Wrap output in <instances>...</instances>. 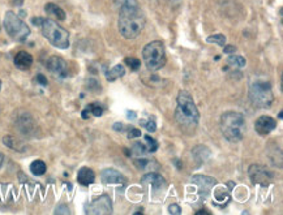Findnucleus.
<instances>
[{
  "label": "nucleus",
  "instance_id": "nucleus-4",
  "mask_svg": "<svg viewBox=\"0 0 283 215\" xmlns=\"http://www.w3.org/2000/svg\"><path fill=\"white\" fill-rule=\"evenodd\" d=\"M40 28L44 38L54 47L61 48V50L69 47V33L64 28H61L58 22H55L51 19H42Z\"/></svg>",
  "mask_w": 283,
  "mask_h": 215
},
{
  "label": "nucleus",
  "instance_id": "nucleus-38",
  "mask_svg": "<svg viewBox=\"0 0 283 215\" xmlns=\"http://www.w3.org/2000/svg\"><path fill=\"white\" fill-rule=\"evenodd\" d=\"M0 89H1V80H0Z\"/></svg>",
  "mask_w": 283,
  "mask_h": 215
},
{
  "label": "nucleus",
  "instance_id": "nucleus-37",
  "mask_svg": "<svg viewBox=\"0 0 283 215\" xmlns=\"http://www.w3.org/2000/svg\"><path fill=\"white\" fill-rule=\"evenodd\" d=\"M3 162H4V156H3V154L0 153V167L3 166Z\"/></svg>",
  "mask_w": 283,
  "mask_h": 215
},
{
  "label": "nucleus",
  "instance_id": "nucleus-10",
  "mask_svg": "<svg viewBox=\"0 0 283 215\" xmlns=\"http://www.w3.org/2000/svg\"><path fill=\"white\" fill-rule=\"evenodd\" d=\"M112 213V203L111 199L107 195H102L100 198L94 199L86 209V214H96V215H106Z\"/></svg>",
  "mask_w": 283,
  "mask_h": 215
},
{
  "label": "nucleus",
  "instance_id": "nucleus-13",
  "mask_svg": "<svg viewBox=\"0 0 283 215\" xmlns=\"http://www.w3.org/2000/svg\"><path fill=\"white\" fill-rule=\"evenodd\" d=\"M275 127H277V121H275L273 117L270 116H260L259 119L256 120L255 123V129L256 132L261 136L269 135L271 131H274Z\"/></svg>",
  "mask_w": 283,
  "mask_h": 215
},
{
  "label": "nucleus",
  "instance_id": "nucleus-30",
  "mask_svg": "<svg viewBox=\"0 0 283 215\" xmlns=\"http://www.w3.org/2000/svg\"><path fill=\"white\" fill-rule=\"evenodd\" d=\"M54 213H55V214H71V211H69V209H68L65 205H60V206H58Z\"/></svg>",
  "mask_w": 283,
  "mask_h": 215
},
{
  "label": "nucleus",
  "instance_id": "nucleus-29",
  "mask_svg": "<svg viewBox=\"0 0 283 215\" xmlns=\"http://www.w3.org/2000/svg\"><path fill=\"white\" fill-rule=\"evenodd\" d=\"M168 213L170 214H175V215H179L180 213H182V210H180V206L179 205H176V203H171L170 206H168Z\"/></svg>",
  "mask_w": 283,
  "mask_h": 215
},
{
  "label": "nucleus",
  "instance_id": "nucleus-33",
  "mask_svg": "<svg viewBox=\"0 0 283 215\" xmlns=\"http://www.w3.org/2000/svg\"><path fill=\"white\" fill-rule=\"evenodd\" d=\"M223 47H224L223 51L227 52V54H231V52H235L236 51V48L234 47V46H226V44H224Z\"/></svg>",
  "mask_w": 283,
  "mask_h": 215
},
{
  "label": "nucleus",
  "instance_id": "nucleus-11",
  "mask_svg": "<svg viewBox=\"0 0 283 215\" xmlns=\"http://www.w3.org/2000/svg\"><path fill=\"white\" fill-rule=\"evenodd\" d=\"M46 67L51 73L56 75L58 77H64L68 75V65L65 63V60L61 58V56H51L50 59L47 60V63H46Z\"/></svg>",
  "mask_w": 283,
  "mask_h": 215
},
{
  "label": "nucleus",
  "instance_id": "nucleus-2",
  "mask_svg": "<svg viewBox=\"0 0 283 215\" xmlns=\"http://www.w3.org/2000/svg\"><path fill=\"white\" fill-rule=\"evenodd\" d=\"M175 119L180 128L185 132L195 131L199 124L200 114L193 98L187 90H180L176 98Z\"/></svg>",
  "mask_w": 283,
  "mask_h": 215
},
{
  "label": "nucleus",
  "instance_id": "nucleus-15",
  "mask_svg": "<svg viewBox=\"0 0 283 215\" xmlns=\"http://www.w3.org/2000/svg\"><path fill=\"white\" fill-rule=\"evenodd\" d=\"M13 63L20 71H28L33 64V56L26 51L17 52L13 59Z\"/></svg>",
  "mask_w": 283,
  "mask_h": 215
},
{
  "label": "nucleus",
  "instance_id": "nucleus-34",
  "mask_svg": "<svg viewBox=\"0 0 283 215\" xmlns=\"http://www.w3.org/2000/svg\"><path fill=\"white\" fill-rule=\"evenodd\" d=\"M114 129H115V131H124V125L120 123H116L115 125H114Z\"/></svg>",
  "mask_w": 283,
  "mask_h": 215
},
{
  "label": "nucleus",
  "instance_id": "nucleus-35",
  "mask_svg": "<svg viewBox=\"0 0 283 215\" xmlns=\"http://www.w3.org/2000/svg\"><path fill=\"white\" fill-rule=\"evenodd\" d=\"M89 115H90V112L88 111V108H85L84 111H82V119H88Z\"/></svg>",
  "mask_w": 283,
  "mask_h": 215
},
{
  "label": "nucleus",
  "instance_id": "nucleus-32",
  "mask_svg": "<svg viewBox=\"0 0 283 215\" xmlns=\"http://www.w3.org/2000/svg\"><path fill=\"white\" fill-rule=\"evenodd\" d=\"M36 81L38 82V84H40V85H43V86H46L47 85V78L42 75V73H40V75H37V77H36Z\"/></svg>",
  "mask_w": 283,
  "mask_h": 215
},
{
  "label": "nucleus",
  "instance_id": "nucleus-18",
  "mask_svg": "<svg viewBox=\"0 0 283 215\" xmlns=\"http://www.w3.org/2000/svg\"><path fill=\"white\" fill-rule=\"evenodd\" d=\"M44 11H46V13H47L48 16L55 17V19H58V20L60 21L65 20V17H67V15H65V12H64L63 9L60 8L59 5L54 4V3H48V4H46Z\"/></svg>",
  "mask_w": 283,
  "mask_h": 215
},
{
  "label": "nucleus",
  "instance_id": "nucleus-22",
  "mask_svg": "<svg viewBox=\"0 0 283 215\" xmlns=\"http://www.w3.org/2000/svg\"><path fill=\"white\" fill-rule=\"evenodd\" d=\"M214 199L217 203H220L221 207H223L230 201V195L228 192H224V189H217L214 192Z\"/></svg>",
  "mask_w": 283,
  "mask_h": 215
},
{
  "label": "nucleus",
  "instance_id": "nucleus-5",
  "mask_svg": "<svg viewBox=\"0 0 283 215\" xmlns=\"http://www.w3.org/2000/svg\"><path fill=\"white\" fill-rule=\"evenodd\" d=\"M249 99L252 104L259 108L270 107L274 96L271 90V85L266 80L252 81L249 85Z\"/></svg>",
  "mask_w": 283,
  "mask_h": 215
},
{
  "label": "nucleus",
  "instance_id": "nucleus-8",
  "mask_svg": "<svg viewBox=\"0 0 283 215\" xmlns=\"http://www.w3.org/2000/svg\"><path fill=\"white\" fill-rule=\"evenodd\" d=\"M248 174H249L252 183L259 184L261 187H267L273 179V174L266 167L260 166V164H252Z\"/></svg>",
  "mask_w": 283,
  "mask_h": 215
},
{
  "label": "nucleus",
  "instance_id": "nucleus-9",
  "mask_svg": "<svg viewBox=\"0 0 283 215\" xmlns=\"http://www.w3.org/2000/svg\"><path fill=\"white\" fill-rule=\"evenodd\" d=\"M192 183L197 185V189H199V195L201 198L206 199L209 195H210L213 188L216 187L217 180L214 177H210V176L205 175H196L192 177Z\"/></svg>",
  "mask_w": 283,
  "mask_h": 215
},
{
  "label": "nucleus",
  "instance_id": "nucleus-3",
  "mask_svg": "<svg viewBox=\"0 0 283 215\" xmlns=\"http://www.w3.org/2000/svg\"><path fill=\"white\" fill-rule=\"evenodd\" d=\"M221 131L224 138L230 142H239L244 137V133L247 131V124L244 116L239 112L228 111L224 112L221 116Z\"/></svg>",
  "mask_w": 283,
  "mask_h": 215
},
{
  "label": "nucleus",
  "instance_id": "nucleus-23",
  "mask_svg": "<svg viewBox=\"0 0 283 215\" xmlns=\"http://www.w3.org/2000/svg\"><path fill=\"white\" fill-rule=\"evenodd\" d=\"M227 61L230 65L236 67V68H243V67H245V64H247V60L244 59L243 56H240V55L228 56Z\"/></svg>",
  "mask_w": 283,
  "mask_h": 215
},
{
  "label": "nucleus",
  "instance_id": "nucleus-19",
  "mask_svg": "<svg viewBox=\"0 0 283 215\" xmlns=\"http://www.w3.org/2000/svg\"><path fill=\"white\" fill-rule=\"evenodd\" d=\"M125 75V68L121 64H118L114 68H111L110 71L106 73V78H107L110 82H114L115 80L120 78V77H123Z\"/></svg>",
  "mask_w": 283,
  "mask_h": 215
},
{
  "label": "nucleus",
  "instance_id": "nucleus-17",
  "mask_svg": "<svg viewBox=\"0 0 283 215\" xmlns=\"http://www.w3.org/2000/svg\"><path fill=\"white\" fill-rule=\"evenodd\" d=\"M192 156H193V159L200 164H202L205 160L210 156V150L206 148V146H196L193 150H192Z\"/></svg>",
  "mask_w": 283,
  "mask_h": 215
},
{
  "label": "nucleus",
  "instance_id": "nucleus-28",
  "mask_svg": "<svg viewBox=\"0 0 283 215\" xmlns=\"http://www.w3.org/2000/svg\"><path fill=\"white\" fill-rule=\"evenodd\" d=\"M136 137H141V131L137 128H129V133H128V138H136Z\"/></svg>",
  "mask_w": 283,
  "mask_h": 215
},
{
  "label": "nucleus",
  "instance_id": "nucleus-1",
  "mask_svg": "<svg viewBox=\"0 0 283 215\" xmlns=\"http://www.w3.org/2000/svg\"><path fill=\"white\" fill-rule=\"evenodd\" d=\"M118 11H119L118 28H119L120 34L127 39H135L136 37L141 34L146 24L144 13L141 12L140 5L125 7Z\"/></svg>",
  "mask_w": 283,
  "mask_h": 215
},
{
  "label": "nucleus",
  "instance_id": "nucleus-21",
  "mask_svg": "<svg viewBox=\"0 0 283 215\" xmlns=\"http://www.w3.org/2000/svg\"><path fill=\"white\" fill-rule=\"evenodd\" d=\"M30 171H32L33 175L42 176L46 174V171H47V166H46V163H44L43 160H34V162L30 164Z\"/></svg>",
  "mask_w": 283,
  "mask_h": 215
},
{
  "label": "nucleus",
  "instance_id": "nucleus-24",
  "mask_svg": "<svg viewBox=\"0 0 283 215\" xmlns=\"http://www.w3.org/2000/svg\"><path fill=\"white\" fill-rule=\"evenodd\" d=\"M207 43H217L218 46H222L223 47L226 44V37L223 34H214V36H209L206 38Z\"/></svg>",
  "mask_w": 283,
  "mask_h": 215
},
{
  "label": "nucleus",
  "instance_id": "nucleus-16",
  "mask_svg": "<svg viewBox=\"0 0 283 215\" xmlns=\"http://www.w3.org/2000/svg\"><path fill=\"white\" fill-rule=\"evenodd\" d=\"M94 180H96V175H94V171L90 170L89 167H82L77 172V181L81 185H84V187H88L90 184L94 183Z\"/></svg>",
  "mask_w": 283,
  "mask_h": 215
},
{
  "label": "nucleus",
  "instance_id": "nucleus-27",
  "mask_svg": "<svg viewBox=\"0 0 283 215\" xmlns=\"http://www.w3.org/2000/svg\"><path fill=\"white\" fill-rule=\"evenodd\" d=\"M125 64L131 68V71H139L141 61L139 59H136V58H127L125 59Z\"/></svg>",
  "mask_w": 283,
  "mask_h": 215
},
{
  "label": "nucleus",
  "instance_id": "nucleus-7",
  "mask_svg": "<svg viewBox=\"0 0 283 215\" xmlns=\"http://www.w3.org/2000/svg\"><path fill=\"white\" fill-rule=\"evenodd\" d=\"M3 25H4L7 34L16 42H24L30 34V29L28 25L12 11H8L5 13Z\"/></svg>",
  "mask_w": 283,
  "mask_h": 215
},
{
  "label": "nucleus",
  "instance_id": "nucleus-31",
  "mask_svg": "<svg viewBox=\"0 0 283 215\" xmlns=\"http://www.w3.org/2000/svg\"><path fill=\"white\" fill-rule=\"evenodd\" d=\"M146 127V129H148L149 132H154L157 129V125H156V121H154V119H150L149 121H146V123H142Z\"/></svg>",
  "mask_w": 283,
  "mask_h": 215
},
{
  "label": "nucleus",
  "instance_id": "nucleus-12",
  "mask_svg": "<svg viewBox=\"0 0 283 215\" xmlns=\"http://www.w3.org/2000/svg\"><path fill=\"white\" fill-rule=\"evenodd\" d=\"M101 181L106 185L108 184H120V185H125L127 179L124 177L119 171H116L114 168H106L101 172Z\"/></svg>",
  "mask_w": 283,
  "mask_h": 215
},
{
  "label": "nucleus",
  "instance_id": "nucleus-26",
  "mask_svg": "<svg viewBox=\"0 0 283 215\" xmlns=\"http://www.w3.org/2000/svg\"><path fill=\"white\" fill-rule=\"evenodd\" d=\"M86 108H88V111L92 112L94 116H101L103 114V108H102V106H100V103L89 104Z\"/></svg>",
  "mask_w": 283,
  "mask_h": 215
},
{
  "label": "nucleus",
  "instance_id": "nucleus-36",
  "mask_svg": "<svg viewBox=\"0 0 283 215\" xmlns=\"http://www.w3.org/2000/svg\"><path fill=\"white\" fill-rule=\"evenodd\" d=\"M201 214L210 215V211H207V210H205V209H203V210H200V211H197V213H196V215H201Z\"/></svg>",
  "mask_w": 283,
  "mask_h": 215
},
{
  "label": "nucleus",
  "instance_id": "nucleus-20",
  "mask_svg": "<svg viewBox=\"0 0 283 215\" xmlns=\"http://www.w3.org/2000/svg\"><path fill=\"white\" fill-rule=\"evenodd\" d=\"M3 141H4L5 146H8V148L13 149V150H17V152H22V150H25L24 145H22L19 139L15 138L13 136H5L4 138H3Z\"/></svg>",
  "mask_w": 283,
  "mask_h": 215
},
{
  "label": "nucleus",
  "instance_id": "nucleus-14",
  "mask_svg": "<svg viewBox=\"0 0 283 215\" xmlns=\"http://www.w3.org/2000/svg\"><path fill=\"white\" fill-rule=\"evenodd\" d=\"M141 183L152 185L153 189H156V191H162V189H166V187H167L166 180H164L161 175L156 174V172L146 174V175L141 179Z\"/></svg>",
  "mask_w": 283,
  "mask_h": 215
},
{
  "label": "nucleus",
  "instance_id": "nucleus-25",
  "mask_svg": "<svg viewBox=\"0 0 283 215\" xmlns=\"http://www.w3.org/2000/svg\"><path fill=\"white\" fill-rule=\"evenodd\" d=\"M145 148L148 149L149 153H153L156 152L157 148H158V143H157V141L154 138H152L150 136H145Z\"/></svg>",
  "mask_w": 283,
  "mask_h": 215
},
{
  "label": "nucleus",
  "instance_id": "nucleus-6",
  "mask_svg": "<svg viewBox=\"0 0 283 215\" xmlns=\"http://www.w3.org/2000/svg\"><path fill=\"white\" fill-rule=\"evenodd\" d=\"M145 64L149 71H158L166 64V50L164 44L161 40L150 42L144 47L142 51Z\"/></svg>",
  "mask_w": 283,
  "mask_h": 215
}]
</instances>
